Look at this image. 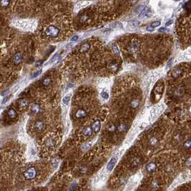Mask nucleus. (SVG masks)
Returning a JSON list of instances; mask_svg holds the SVG:
<instances>
[{
  "label": "nucleus",
  "mask_w": 191,
  "mask_h": 191,
  "mask_svg": "<svg viewBox=\"0 0 191 191\" xmlns=\"http://www.w3.org/2000/svg\"><path fill=\"white\" fill-rule=\"evenodd\" d=\"M117 157L111 158V160L109 161V162L107 164V167H106L108 172H111L112 171V170L114 169V166H115V164L117 163Z\"/></svg>",
  "instance_id": "nucleus-5"
},
{
  "label": "nucleus",
  "mask_w": 191,
  "mask_h": 191,
  "mask_svg": "<svg viewBox=\"0 0 191 191\" xmlns=\"http://www.w3.org/2000/svg\"><path fill=\"white\" fill-rule=\"evenodd\" d=\"M111 27L112 28H122V24L120 23V22H115V23H113Z\"/></svg>",
  "instance_id": "nucleus-23"
},
{
  "label": "nucleus",
  "mask_w": 191,
  "mask_h": 191,
  "mask_svg": "<svg viewBox=\"0 0 191 191\" xmlns=\"http://www.w3.org/2000/svg\"><path fill=\"white\" fill-rule=\"evenodd\" d=\"M86 116H87V113L83 109H79L76 113V117L78 119H82V118L86 117Z\"/></svg>",
  "instance_id": "nucleus-10"
},
{
  "label": "nucleus",
  "mask_w": 191,
  "mask_h": 191,
  "mask_svg": "<svg viewBox=\"0 0 191 191\" xmlns=\"http://www.w3.org/2000/svg\"><path fill=\"white\" fill-rule=\"evenodd\" d=\"M70 96H65V97L63 98V104L65 105H67L69 103V101H70Z\"/></svg>",
  "instance_id": "nucleus-25"
},
{
  "label": "nucleus",
  "mask_w": 191,
  "mask_h": 191,
  "mask_svg": "<svg viewBox=\"0 0 191 191\" xmlns=\"http://www.w3.org/2000/svg\"><path fill=\"white\" fill-rule=\"evenodd\" d=\"M78 40V35H74L73 37H72L70 38L71 41H76Z\"/></svg>",
  "instance_id": "nucleus-34"
},
{
  "label": "nucleus",
  "mask_w": 191,
  "mask_h": 191,
  "mask_svg": "<svg viewBox=\"0 0 191 191\" xmlns=\"http://www.w3.org/2000/svg\"><path fill=\"white\" fill-rule=\"evenodd\" d=\"M127 129V125L126 124H120L118 126L117 130L119 132H124V131H126Z\"/></svg>",
  "instance_id": "nucleus-16"
},
{
  "label": "nucleus",
  "mask_w": 191,
  "mask_h": 191,
  "mask_svg": "<svg viewBox=\"0 0 191 191\" xmlns=\"http://www.w3.org/2000/svg\"><path fill=\"white\" fill-rule=\"evenodd\" d=\"M160 25V21H156V22H152V23L151 24V26L153 27V28L158 27Z\"/></svg>",
  "instance_id": "nucleus-27"
},
{
  "label": "nucleus",
  "mask_w": 191,
  "mask_h": 191,
  "mask_svg": "<svg viewBox=\"0 0 191 191\" xmlns=\"http://www.w3.org/2000/svg\"><path fill=\"white\" fill-rule=\"evenodd\" d=\"M39 65H42V61H40V62H37V63H36V66H38Z\"/></svg>",
  "instance_id": "nucleus-41"
},
{
  "label": "nucleus",
  "mask_w": 191,
  "mask_h": 191,
  "mask_svg": "<svg viewBox=\"0 0 191 191\" xmlns=\"http://www.w3.org/2000/svg\"><path fill=\"white\" fill-rule=\"evenodd\" d=\"M7 115L11 119H14L17 118V112L13 109H10L7 111Z\"/></svg>",
  "instance_id": "nucleus-11"
},
{
  "label": "nucleus",
  "mask_w": 191,
  "mask_h": 191,
  "mask_svg": "<svg viewBox=\"0 0 191 191\" xmlns=\"http://www.w3.org/2000/svg\"><path fill=\"white\" fill-rule=\"evenodd\" d=\"M51 84V78L50 77H47L45 78L43 80V86H49L50 84Z\"/></svg>",
  "instance_id": "nucleus-21"
},
{
  "label": "nucleus",
  "mask_w": 191,
  "mask_h": 191,
  "mask_svg": "<svg viewBox=\"0 0 191 191\" xmlns=\"http://www.w3.org/2000/svg\"><path fill=\"white\" fill-rule=\"evenodd\" d=\"M55 144V142L54 140L53 139H48V141L47 142V145L49 147H53L54 146Z\"/></svg>",
  "instance_id": "nucleus-24"
},
{
  "label": "nucleus",
  "mask_w": 191,
  "mask_h": 191,
  "mask_svg": "<svg viewBox=\"0 0 191 191\" xmlns=\"http://www.w3.org/2000/svg\"><path fill=\"white\" fill-rule=\"evenodd\" d=\"M9 99V96H6V98H4L3 100H2V104H5L6 102H7V101Z\"/></svg>",
  "instance_id": "nucleus-37"
},
{
  "label": "nucleus",
  "mask_w": 191,
  "mask_h": 191,
  "mask_svg": "<svg viewBox=\"0 0 191 191\" xmlns=\"http://www.w3.org/2000/svg\"><path fill=\"white\" fill-rule=\"evenodd\" d=\"M44 127V124L43 121H37L35 124V128L36 129V130L40 131L42 130Z\"/></svg>",
  "instance_id": "nucleus-13"
},
{
  "label": "nucleus",
  "mask_w": 191,
  "mask_h": 191,
  "mask_svg": "<svg viewBox=\"0 0 191 191\" xmlns=\"http://www.w3.org/2000/svg\"><path fill=\"white\" fill-rule=\"evenodd\" d=\"M57 57H58V54H57V53L55 54V55H54L52 57V58L50 59V61H49V62H51V63H53V62H54L55 60H56V59H57Z\"/></svg>",
  "instance_id": "nucleus-31"
},
{
  "label": "nucleus",
  "mask_w": 191,
  "mask_h": 191,
  "mask_svg": "<svg viewBox=\"0 0 191 191\" xmlns=\"http://www.w3.org/2000/svg\"><path fill=\"white\" fill-rule=\"evenodd\" d=\"M129 24L131 27H137L138 26L140 25V22L139 21H136V20H134V21H131L129 22Z\"/></svg>",
  "instance_id": "nucleus-22"
},
{
  "label": "nucleus",
  "mask_w": 191,
  "mask_h": 191,
  "mask_svg": "<svg viewBox=\"0 0 191 191\" xmlns=\"http://www.w3.org/2000/svg\"><path fill=\"white\" fill-rule=\"evenodd\" d=\"M139 48V44L138 41H133L129 45V50L130 53H136Z\"/></svg>",
  "instance_id": "nucleus-3"
},
{
  "label": "nucleus",
  "mask_w": 191,
  "mask_h": 191,
  "mask_svg": "<svg viewBox=\"0 0 191 191\" xmlns=\"http://www.w3.org/2000/svg\"><path fill=\"white\" fill-rule=\"evenodd\" d=\"M37 172L36 168L34 167H31V168H27L26 170L24 172L23 175L25 179L27 180H33L36 178L37 176Z\"/></svg>",
  "instance_id": "nucleus-1"
},
{
  "label": "nucleus",
  "mask_w": 191,
  "mask_h": 191,
  "mask_svg": "<svg viewBox=\"0 0 191 191\" xmlns=\"http://www.w3.org/2000/svg\"><path fill=\"white\" fill-rule=\"evenodd\" d=\"M139 100L137 99H134L133 101H131V102L130 103V106L132 109H137L139 106Z\"/></svg>",
  "instance_id": "nucleus-18"
},
{
  "label": "nucleus",
  "mask_w": 191,
  "mask_h": 191,
  "mask_svg": "<svg viewBox=\"0 0 191 191\" xmlns=\"http://www.w3.org/2000/svg\"><path fill=\"white\" fill-rule=\"evenodd\" d=\"M190 26H191V25H190Z\"/></svg>",
  "instance_id": "nucleus-42"
},
{
  "label": "nucleus",
  "mask_w": 191,
  "mask_h": 191,
  "mask_svg": "<svg viewBox=\"0 0 191 191\" xmlns=\"http://www.w3.org/2000/svg\"><path fill=\"white\" fill-rule=\"evenodd\" d=\"M149 143H150V145L152 146V147H154V146H156L158 143V139L156 137H152L150 139V141H149Z\"/></svg>",
  "instance_id": "nucleus-14"
},
{
  "label": "nucleus",
  "mask_w": 191,
  "mask_h": 191,
  "mask_svg": "<svg viewBox=\"0 0 191 191\" xmlns=\"http://www.w3.org/2000/svg\"><path fill=\"white\" fill-rule=\"evenodd\" d=\"M111 68H112V69H116V68H117V65L116 63H112L111 64Z\"/></svg>",
  "instance_id": "nucleus-38"
},
{
  "label": "nucleus",
  "mask_w": 191,
  "mask_h": 191,
  "mask_svg": "<svg viewBox=\"0 0 191 191\" xmlns=\"http://www.w3.org/2000/svg\"><path fill=\"white\" fill-rule=\"evenodd\" d=\"M100 129H101L100 121L99 120L95 121L94 122V124H92V129H93V131H94V132H96V133H98V132L100 131Z\"/></svg>",
  "instance_id": "nucleus-7"
},
{
  "label": "nucleus",
  "mask_w": 191,
  "mask_h": 191,
  "mask_svg": "<svg viewBox=\"0 0 191 191\" xmlns=\"http://www.w3.org/2000/svg\"><path fill=\"white\" fill-rule=\"evenodd\" d=\"M112 49L114 51V53L116 54H119V49H118L117 46L115 45V44H113L112 45Z\"/></svg>",
  "instance_id": "nucleus-28"
},
{
  "label": "nucleus",
  "mask_w": 191,
  "mask_h": 191,
  "mask_svg": "<svg viewBox=\"0 0 191 191\" xmlns=\"http://www.w3.org/2000/svg\"><path fill=\"white\" fill-rule=\"evenodd\" d=\"M147 30L148 31H150V32H152V31H153V30H154V28H153V27H152L151 25H150V26H148V27H147Z\"/></svg>",
  "instance_id": "nucleus-36"
},
{
  "label": "nucleus",
  "mask_w": 191,
  "mask_h": 191,
  "mask_svg": "<svg viewBox=\"0 0 191 191\" xmlns=\"http://www.w3.org/2000/svg\"><path fill=\"white\" fill-rule=\"evenodd\" d=\"M165 31H167V30H166V28H164V27H162V28H160V29L159 30V32H164Z\"/></svg>",
  "instance_id": "nucleus-39"
},
{
  "label": "nucleus",
  "mask_w": 191,
  "mask_h": 191,
  "mask_svg": "<svg viewBox=\"0 0 191 191\" xmlns=\"http://www.w3.org/2000/svg\"><path fill=\"white\" fill-rule=\"evenodd\" d=\"M40 106L38 104H34V105H32V111H33L34 113H35V114L39 113L40 112Z\"/></svg>",
  "instance_id": "nucleus-20"
},
{
  "label": "nucleus",
  "mask_w": 191,
  "mask_h": 191,
  "mask_svg": "<svg viewBox=\"0 0 191 191\" xmlns=\"http://www.w3.org/2000/svg\"><path fill=\"white\" fill-rule=\"evenodd\" d=\"M108 129L109 131H110V132H114L116 130V127L114 126V125H110L109 128H108Z\"/></svg>",
  "instance_id": "nucleus-29"
},
{
  "label": "nucleus",
  "mask_w": 191,
  "mask_h": 191,
  "mask_svg": "<svg viewBox=\"0 0 191 191\" xmlns=\"http://www.w3.org/2000/svg\"><path fill=\"white\" fill-rule=\"evenodd\" d=\"M41 73H42V70H40L39 71L36 72L35 74H33V76H32V78H35L37 77L38 76H40V74H41Z\"/></svg>",
  "instance_id": "nucleus-32"
},
{
  "label": "nucleus",
  "mask_w": 191,
  "mask_h": 191,
  "mask_svg": "<svg viewBox=\"0 0 191 191\" xmlns=\"http://www.w3.org/2000/svg\"><path fill=\"white\" fill-rule=\"evenodd\" d=\"M172 23V20H170V21H169L168 22H167V23H166V26H169V25H170V24H171Z\"/></svg>",
  "instance_id": "nucleus-40"
},
{
  "label": "nucleus",
  "mask_w": 191,
  "mask_h": 191,
  "mask_svg": "<svg viewBox=\"0 0 191 191\" xmlns=\"http://www.w3.org/2000/svg\"><path fill=\"white\" fill-rule=\"evenodd\" d=\"M83 134H84V136L86 137H90L92 134H93V129H92V127H86L83 129Z\"/></svg>",
  "instance_id": "nucleus-9"
},
{
  "label": "nucleus",
  "mask_w": 191,
  "mask_h": 191,
  "mask_svg": "<svg viewBox=\"0 0 191 191\" xmlns=\"http://www.w3.org/2000/svg\"><path fill=\"white\" fill-rule=\"evenodd\" d=\"M89 48H90V45H89V44L88 43H85L81 47H80V53H85V52H86L88 50H89Z\"/></svg>",
  "instance_id": "nucleus-17"
},
{
  "label": "nucleus",
  "mask_w": 191,
  "mask_h": 191,
  "mask_svg": "<svg viewBox=\"0 0 191 191\" xmlns=\"http://www.w3.org/2000/svg\"><path fill=\"white\" fill-rule=\"evenodd\" d=\"M45 33L50 37H56L59 34V29L54 25H50L46 29Z\"/></svg>",
  "instance_id": "nucleus-2"
},
{
  "label": "nucleus",
  "mask_w": 191,
  "mask_h": 191,
  "mask_svg": "<svg viewBox=\"0 0 191 191\" xmlns=\"http://www.w3.org/2000/svg\"><path fill=\"white\" fill-rule=\"evenodd\" d=\"M186 164L188 166H191V157L188 158L187 161H186Z\"/></svg>",
  "instance_id": "nucleus-35"
},
{
  "label": "nucleus",
  "mask_w": 191,
  "mask_h": 191,
  "mask_svg": "<svg viewBox=\"0 0 191 191\" xmlns=\"http://www.w3.org/2000/svg\"><path fill=\"white\" fill-rule=\"evenodd\" d=\"M13 61L15 65H19L20 63H21L22 61V55L20 53H17L14 55Z\"/></svg>",
  "instance_id": "nucleus-6"
},
{
  "label": "nucleus",
  "mask_w": 191,
  "mask_h": 191,
  "mask_svg": "<svg viewBox=\"0 0 191 191\" xmlns=\"http://www.w3.org/2000/svg\"><path fill=\"white\" fill-rule=\"evenodd\" d=\"M101 96L104 98V99H108L109 98V94L106 91H104V92L101 93Z\"/></svg>",
  "instance_id": "nucleus-30"
},
{
  "label": "nucleus",
  "mask_w": 191,
  "mask_h": 191,
  "mask_svg": "<svg viewBox=\"0 0 191 191\" xmlns=\"http://www.w3.org/2000/svg\"><path fill=\"white\" fill-rule=\"evenodd\" d=\"M141 163V159L139 157H136L134 158V160H132V162H131V166L134 167V168H136L139 165V164Z\"/></svg>",
  "instance_id": "nucleus-15"
},
{
  "label": "nucleus",
  "mask_w": 191,
  "mask_h": 191,
  "mask_svg": "<svg viewBox=\"0 0 191 191\" xmlns=\"http://www.w3.org/2000/svg\"><path fill=\"white\" fill-rule=\"evenodd\" d=\"M10 4V1H7V0H2L1 1V5L2 7H7V5H9Z\"/></svg>",
  "instance_id": "nucleus-26"
},
{
  "label": "nucleus",
  "mask_w": 191,
  "mask_h": 191,
  "mask_svg": "<svg viewBox=\"0 0 191 191\" xmlns=\"http://www.w3.org/2000/svg\"><path fill=\"white\" fill-rule=\"evenodd\" d=\"M28 105V101L27 99L25 98H22V99H20L19 101V106L21 109H24L26 108Z\"/></svg>",
  "instance_id": "nucleus-12"
},
{
  "label": "nucleus",
  "mask_w": 191,
  "mask_h": 191,
  "mask_svg": "<svg viewBox=\"0 0 191 191\" xmlns=\"http://www.w3.org/2000/svg\"><path fill=\"white\" fill-rule=\"evenodd\" d=\"M152 14V12L150 8L148 7H144L143 10L141 11L140 14H139V18H144V17H149L151 16Z\"/></svg>",
  "instance_id": "nucleus-4"
},
{
  "label": "nucleus",
  "mask_w": 191,
  "mask_h": 191,
  "mask_svg": "<svg viewBox=\"0 0 191 191\" xmlns=\"http://www.w3.org/2000/svg\"><path fill=\"white\" fill-rule=\"evenodd\" d=\"M146 169L149 172H154L157 169V165L154 162H150L146 166Z\"/></svg>",
  "instance_id": "nucleus-8"
},
{
  "label": "nucleus",
  "mask_w": 191,
  "mask_h": 191,
  "mask_svg": "<svg viewBox=\"0 0 191 191\" xmlns=\"http://www.w3.org/2000/svg\"><path fill=\"white\" fill-rule=\"evenodd\" d=\"M183 147L185 150H190L191 149V139H188L185 142L184 144H183Z\"/></svg>",
  "instance_id": "nucleus-19"
},
{
  "label": "nucleus",
  "mask_w": 191,
  "mask_h": 191,
  "mask_svg": "<svg viewBox=\"0 0 191 191\" xmlns=\"http://www.w3.org/2000/svg\"><path fill=\"white\" fill-rule=\"evenodd\" d=\"M88 19V17L86 16V15H83V16H81V17H80V20H81L82 22H85Z\"/></svg>",
  "instance_id": "nucleus-33"
}]
</instances>
